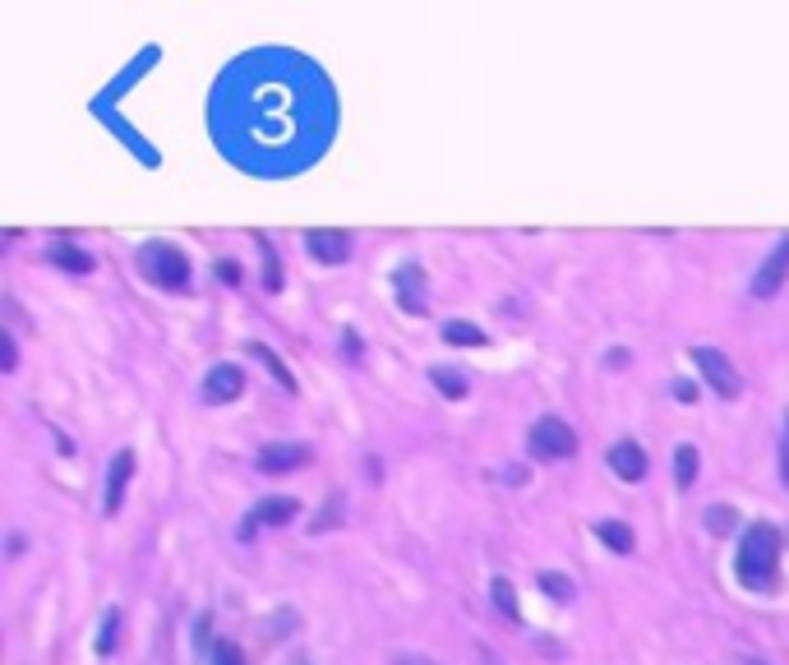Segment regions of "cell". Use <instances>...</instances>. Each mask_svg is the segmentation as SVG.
<instances>
[{
  "mask_svg": "<svg viewBox=\"0 0 789 665\" xmlns=\"http://www.w3.org/2000/svg\"><path fill=\"white\" fill-rule=\"evenodd\" d=\"M397 301H402V310H411V315H425V273H420V264L397 268Z\"/></svg>",
  "mask_w": 789,
  "mask_h": 665,
  "instance_id": "obj_12",
  "label": "cell"
},
{
  "mask_svg": "<svg viewBox=\"0 0 789 665\" xmlns=\"http://www.w3.org/2000/svg\"><path fill=\"white\" fill-rule=\"evenodd\" d=\"M693 365L702 370V379L716 388V398H739V370L730 365V356L716 347H693Z\"/></svg>",
  "mask_w": 789,
  "mask_h": 665,
  "instance_id": "obj_4",
  "label": "cell"
},
{
  "mask_svg": "<svg viewBox=\"0 0 789 665\" xmlns=\"http://www.w3.org/2000/svg\"><path fill=\"white\" fill-rule=\"evenodd\" d=\"M430 379H434V388H439V393H448V398H467V379L457 375V370H443V365H434Z\"/></svg>",
  "mask_w": 789,
  "mask_h": 665,
  "instance_id": "obj_18",
  "label": "cell"
},
{
  "mask_svg": "<svg viewBox=\"0 0 789 665\" xmlns=\"http://www.w3.org/2000/svg\"><path fill=\"white\" fill-rule=\"evenodd\" d=\"M748 665H762V661H748Z\"/></svg>",
  "mask_w": 789,
  "mask_h": 665,
  "instance_id": "obj_30",
  "label": "cell"
},
{
  "mask_svg": "<svg viewBox=\"0 0 789 665\" xmlns=\"http://www.w3.org/2000/svg\"><path fill=\"white\" fill-rule=\"evenodd\" d=\"M259 250H263V259H268V291H277V287H282V278H277V259H273V241H268V236H259Z\"/></svg>",
  "mask_w": 789,
  "mask_h": 665,
  "instance_id": "obj_24",
  "label": "cell"
},
{
  "mask_svg": "<svg viewBox=\"0 0 789 665\" xmlns=\"http://www.w3.org/2000/svg\"><path fill=\"white\" fill-rule=\"evenodd\" d=\"M116 629H120V615L111 610V615L102 619V633H97V652H102V656H107L111 647H116Z\"/></svg>",
  "mask_w": 789,
  "mask_h": 665,
  "instance_id": "obj_23",
  "label": "cell"
},
{
  "mask_svg": "<svg viewBox=\"0 0 789 665\" xmlns=\"http://www.w3.org/2000/svg\"><path fill=\"white\" fill-rule=\"evenodd\" d=\"M337 522H342V499H328V504L319 508V518L310 522V532H328V527H337Z\"/></svg>",
  "mask_w": 789,
  "mask_h": 665,
  "instance_id": "obj_21",
  "label": "cell"
},
{
  "mask_svg": "<svg viewBox=\"0 0 789 665\" xmlns=\"http://www.w3.org/2000/svg\"><path fill=\"white\" fill-rule=\"evenodd\" d=\"M596 536L610 545L614 555H633V527H623V522H596Z\"/></svg>",
  "mask_w": 789,
  "mask_h": 665,
  "instance_id": "obj_13",
  "label": "cell"
},
{
  "mask_svg": "<svg viewBox=\"0 0 789 665\" xmlns=\"http://www.w3.org/2000/svg\"><path fill=\"white\" fill-rule=\"evenodd\" d=\"M443 338L453 342V347H485V333H480L476 324H467V319H448V324H443Z\"/></svg>",
  "mask_w": 789,
  "mask_h": 665,
  "instance_id": "obj_14",
  "label": "cell"
},
{
  "mask_svg": "<svg viewBox=\"0 0 789 665\" xmlns=\"http://www.w3.org/2000/svg\"><path fill=\"white\" fill-rule=\"evenodd\" d=\"M310 462V444H296V439H277V444L259 448V472L277 476V472H296Z\"/></svg>",
  "mask_w": 789,
  "mask_h": 665,
  "instance_id": "obj_6",
  "label": "cell"
},
{
  "mask_svg": "<svg viewBox=\"0 0 789 665\" xmlns=\"http://www.w3.org/2000/svg\"><path fill=\"white\" fill-rule=\"evenodd\" d=\"M739 582L753 587V592H771L780 573V532L771 522H753L739 541Z\"/></svg>",
  "mask_w": 789,
  "mask_h": 665,
  "instance_id": "obj_1",
  "label": "cell"
},
{
  "mask_svg": "<svg viewBox=\"0 0 789 665\" xmlns=\"http://www.w3.org/2000/svg\"><path fill=\"white\" fill-rule=\"evenodd\" d=\"M213 665H245V661H240V652H236V647H231V642H217Z\"/></svg>",
  "mask_w": 789,
  "mask_h": 665,
  "instance_id": "obj_25",
  "label": "cell"
},
{
  "mask_svg": "<svg viewBox=\"0 0 789 665\" xmlns=\"http://www.w3.org/2000/svg\"><path fill=\"white\" fill-rule=\"evenodd\" d=\"M250 351H254V356H259L263 365H268V370H273V379H277V384H282V388H291V393H296V375H291L287 365H282V356H277L273 347H263V342H250Z\"/></svg>",
  "mask_w": 789,
  "mask_h": 665,
  "instance_id": "obj_15",
  "label": "cell"
},
{
  "mask_svg": "<svg viewBox=\"0 0 789 665\" xmlns=\"http://www.w3.org/2000/svg\"><path fill=\"white\" fill-rule=\"evenodd\" d=\"M310 254L319 259V264H347L351 236L347 231H310Z\"/></svg>",
  "mask_w": 789,
  "mask_h": 665,
  "instance_id": "obj_11",
  "label": "cell"
},
{
  "mask_svg": "<svg viewBox=\"0 0 789 665\" xmlns=\"http://www.w3.org/2000/svg\"><path fill=\"white\" fill-rule=\"evenodd\" d=\"M291 518H300V499H291V495H263L259 504L245 513V522H240V536L250 541L254 527H282V522H291Z\"/></svg>",
  "mask_w": 789,
  "mask_h": 665,
  "instance_id": "obj_5",
  "label": "cell"
},
{
  "mask_svg": "<svg viewBox=\"0 0 789 665\" xmlns=\"http://www.w3.org/2000/svg\"><path fill=\"white\" fill-rule=\"evenodd\" d=\"M139 268H144L148 282H157V287H167V291H180L190 282V259H185V250H176V245H167V241L144 245Z\"/></svg>",
  "mask_w": 789,
  "mask_h": 665,
  "instance_id": "obj_2",
  "label": "cell"
},
{
  "mask_svg": "<svg viewBox=\"0 0 789 665\" xmlns=\"http://www.w3.org/2000/svg\"><path fill=\"white\" fill-rule=\"evenodd\" d=\"M734 518H739V513H734L730 504H716V508H706V527H711V532H716V536L734 532Z\"/></svg>",
  "mask_w": 789,
  "mask_h": 665,
  "instance_id": "obj_20",
  "label": "cell"
},
{
  "mask_svg": "<svg viewBox=\"0 0 789 665\" xmlns=\"http://www.w3.org/2000/svg\"><path fill=\"white\" fill-rule=\"evenodd\" d=\"M780 476L789 485V421H785V444H780Z\"/></svg>",
  "mask_w": 789,
  "mask_h": 665,
  "instance_id": "obj_27",
  "label": "cell"
},
{
  "mask_svg": "<svg viewBox=\"0 0 789 665\" xmlns=\"http://www.w3.org/2000/svg\"><path fill=\"white\" fill-rule=\"evenodd\" d=\"M130 476H134V453H130V448H120L116 458H111V467H107V495H102L107 518L125 504V485H130Z\"/></svg>",
  "mask_w": 789,
  "mask_h": 665,
  "instance_id": "obj_9",
  "label": "cell"
},
{
  "mask_svg": "<svg viewBox=\"0 0 789 665\" xmlns=\"http://www.w3.org/2000/svg\"><path fill=\"white\" fill-rule=\"evenodd\" d=\"M785 273H789V236L780 241V250H771V254H766V264L757 268V278H753V296H757V301L776 296L780 282H785Z\"/></svg>",
  "mask_w": 789,
  "mask_h": 665,
  "instance_id": "obj_8",
  "label": "cell"
},
{
  "mask_svg": "<svg viewBox=\"0 0 789 665\" xmlns=\"http://www.w3.org/2000/svg\"><path fill=\"white\" fill-rule=\"evenodd\" d=\"M19 365V347H14V333H5V370Z\"/></svg>",
  "mask_w": 789,
  "mask_h": 665,
  "instance_id": "obj_26",
  "label": "cell"
},
{
  "mask_svg": "<svg viewBox=\"0 0 789 665\" xmlns=\"http://www.w3.org/2000/svg\"><path fill=\"white\" fill-rule=\"evenodd\" d=\"M540 587H545L554 601H573V582L563 578V573H540Z\"/></svg>",
  "mask_w": 789,
  "mask_h": 665,
  "instance_id": "obj_22",
  "label": "cell"
},
{
  "mask_svg": "<svg viewBox=\"0 0 789 665\" xmlns=\"http://www.w3.org/2000/svg\"><path fill=\"white\" fill-rule=\"evenodd\" d=\"M240 393H245V375H240V365L222 361V365L208 370V379H204V398L208 402H236Z\"/></svg>",
  "mask_w": 789,
  "mask_h": 665,
  "instance_id": "obj_7",
  "label": "cell"
},
{
  "mask_svg": "<svg viewBox=\"0 0 789 665\" xmlns=\"http://www.w3.org/2000/svg\"><path fill=\"white\" fill-rule=\"evenodd\" d=\"M291 665H310V661H291Z\"/></svg>",
  "mask_w": 789,
  "mask_h": 665,
  "instance_id": "obj_29",
  "label": "cell"
},
{
  "mask_svg": "<svg viewBox=\"0 0 789 665\" xmlns=\"http://www.w3.org/2000/svg\"><path fill=\"white\" fill-rule=\"evenodd\" d=\"M674 476H679V490H688V485L697 481V448L693 444H679V453H674Z\"/></svg>",
  "mask_w": 789,
  "mask_h": 665,
  "instance_id": "obj_17",
  "label": "cell"
},
{
  "mask_svg": "<svg viewBox=\"0 0 789 665\" xmlns=\"http://www.w3.org/2000/svg\"><path fill=\"white\" fill-rule=\"evenodd\" d=\"M526 444H531V453L536 458H573L577 453V435L573 425L559 421V416H540L536 425H531V435H526Z\"/></svg>",
  "mask_w": 789,
  "mask_h": 665,
  "instance_id": "obj_3",
  "label": "cell"
},
{
  "mask_svg": "<svg viewBox=\"0 0 789 665\" xmlns=\"http://www.w3.org/2000/svg\"><path fill=\"white\" fill-rule=\"evenodd\" d=\"M51 264L70 268V273H93V259H88L79 245H56V250H51Z\"/></svg>",
  "mask_w": 789,
  "mask_h": 665,
  "instance_id": "obj_16",
  "label": "cell"
},
{
  "mask_svg": "<svg viewBox=\"0 0 789 665\" xmlns=\"http://www.w3.org/2000/svg\"><path fill=\"white\" fill-rule=\"evenodd\" d=\"M490 596H494V605H499L503 615L517 619V587H513V582H508V578H494V582H490Z\"/></svg>",
  "mask_w": 789,
  "mask_h": 665,
  "instance_id": "obj_19",
  "label": "cell"
},
{
  "mask_svg": "<svg viewBox=\"0 0 789 665\" xmlns=\"http://www.w3.org/2000/svg\"><path fill=\"white\" fill-rule=\"evenodd\" d=\"M610 467L619 481H642L646 476V453L642 444H633V439H619V444L610 448Z\"/></svg>",
  "mask_w": 789,
  "mask_h": 665,
  "instance_id": "obj_10",
  "label": "cell"
},
{
  "mask_svg": "<svg viewBox=\"0 0 789 665\" xmlns=\"http://www.w3.org/2000/svg\"><path fill=\"white\" fill-rule=\"evenodd\" d=\"M393 665H439V661H430V656H416V652H407V656H397Z\"/></svg>",
  "mask_w": 789,
  "mask_h": 665,
  "instance_id": "obj_28",
  "label": "cell"
}]
</instances>
